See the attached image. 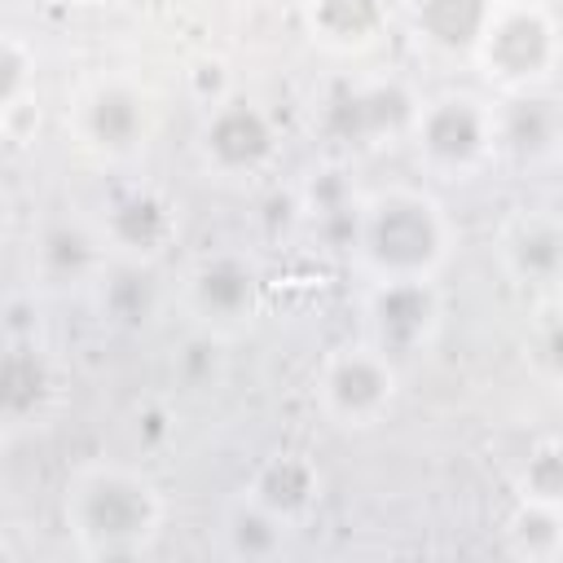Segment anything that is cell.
I'll list each match as a JSON object with an SVG mask.
<instances>
[{
	"label": "cell",
	"instance_id": "cell-1",
	"mask_svg": "<svg viewBox=\"0 0 563 563\" xmlns=\"http://www.w3.org/2000/svg\"><path fill=\"white\" fill-rule=\"evenodd\" d=\"M62 523L79 559L92 563H132L145 559L167 523L163 488L123 462H92L66 479Z\"/></svg>",
	"mask_w": 563,
	"mask_h": 563
},
{
	"label": "cell",
	"instance_id": "cell-2",
	"mask_svg": "<svg viewBox=\"0 0 563 563\" xmlns=\"http://www.w3.org/2000/svg\"><path fill=\"white\" fill-rule=\"evenodd\" d=\"M347 251L369 282L440 277L453 255V220L444 202L413 185H387L361 198Z\"/></svg>",
	"mask_w": 563,
	"mask_h": 563
},
{
	"label": "cell",
	"instance_id": "cell-3",
	"mask_svg": "<svg viewBox=\"0 0 563 563\" xmlns=\"http://www.w3.org/2000/svg\"><path fill=\"white\" fill-rule=\"evenodd\" d=\"M471 62L501 92H537L559 70V18L541 0H501Z\"/></svg>",
	"mask_w": 563,
	"mask_h": 563
},
{
	"label": "cell",
	"instance_id": "cell-4",
	"mask_svg": "<svg viewBox=\"0 0 563 563\" xmlns=\"http://www.w3.org/2000/svg\"><path fill=\"white\" fill-rule=\"evenodd\" d=\"M405 136H409L418 163L431 176L471 180L497 154L493 101L479 97V92H466V88L435 92V97L413 106V119H409Z\"/></svg>",
	"mask_w": 563,
	"mask_h": 563
},
{
	"label": "cell",
	"instance_id": "cell-5",
	"mask_svg": "<svg viewBox=\"0 0 563 563\" xmlns=\"http://www.w3.org/2000/svg\"><path fill=\"white\" fill-rule=\"evenodd\" d=\"M396 391H400L396 356H387L369 339L334 347L321 361V369H317V409L339 431H369V427H378L391 413Z\"/></svg>",
	"mask_w": 563,
	"mask_h": 563
},
{
	"label": "cell",
	"instance_id": "cell-6",
	"mask_svg": "<svg viewBox=\"0 0 563 563\" xmlns=\"http://www.w3.org/2000/svg\"><path fill=\"white\" fill-rule=\"evenodd\" d=\"M260 299H264V273L238 246H216L198 255L185 273V303L194 321L216 339L251 325L260 312Z\"/></svg>",
	"mask_w": 563,
	"mask_h": 563
},
{
	"label": "cell",
	"instance_id": "cell-7",
	"mask_svg": "<svg viewBox=\"0 0 563 563\" xmlns=\"http://www.w3.org/2000/svg\"><path fill=\"white\" fill-rule=\"evenodd\" d=\"M75 136L88 154L123 163L132 154L145 150L150 141V97L141 92V84L110 75V79H92L79 97H75Z\"/></svg>",
	"mask_w": 563,
	"mask_h": 563
},
{
	"label": "cell",
	"instance_id": "cell-8",
	"mask_svg": "<svg viewBox=\"0 0 563 563\" xmlns=\"http://www.w3.org/2000/svg\"><path fill=\"white\" fill-rule=\"evenodd\" d=\"M198 154L202 163L224 176V180H238V176H255L273 163L277 154V123L273 114L251 101V97H238V92H224L220 101L207 106L202 114V132H198Z\"/></svg>",
	"mask_w": 563,
	"mask_h": 563
},
{
	"label": "cell",
	"instance_id": "cell-9",
	"mask_svg": "<svg viewBox=\"0 0 563 563\" xmlns=\"http://www.w3.org/2000/svg\"><path fill=\"white\" fill-rule=\"evenodd\" d=\"M444 321V299L431 277H391L374 282L365 295V325L369 343L387 356H413L431 347Z\"/></svg>",
	"mask_w": 563,
	"mask_h": 563
},
{
	"label": "cell",
	"instance_id": "cell-10",
	"mask_svg": "<svg viewBox=\"0 0 563 563\" xmlns=\"http://www.w3.org/2000/svg\"><path fill=\"white\" fill-rule=\"evenodd\" d=\"M92 224L101 233L106 255L128 260V264H154L176 242V207H172V198L163 189L136 185V180L119 185L101 202V216Z\"/></svg>",
	"mask_w": 563,
	"mask_h": 563
},
{
	"label": "cell",
	"instance_id": "cell-11",
	"mask_svg": "<svg viewBox=\"0 0 563 563\" xmlns=\"http://www.w3.org/2000/svg\"><path fill=\"white\" fill-rule=\"evenodd\" d=\"M497 264L519 290L554 295L563 277V220L550 207H519L497 229Z\"/></svg>",
	"mask_w": 563,
	"mask_h": 563
},
{
	"label": "cell",
	"instance_id": "cell-12",
	"mask_svg": "<svg viewBox=\"0 0 563 563\" xmlns=\"http://www.w3.org/2000/svg\"><path fill=\"white\" fill-rule=\"evenodd\" d=\"M62 396V374L35 339L0 343V431L40 427Z\"/></svg>",
	"mask_w": 563,
	"mask_h": 563
},
{
	"label": "cell",
	"instance_id": "cell-13",
	"mask_svg": "<svg viewBox=\"0 0 563 563\" xmlns=\"http://www.w3.org/2000/svg\"><path fill=\"white\" fill-rule=\"evenodd\" d=\"M413 106H418V97L400 79H369V84L343 88L330 101L325 128L347 145H383L387 136L409 132Z\"/></svg>",
	"mask_w": 563,
	"mask_h": 563
},
{
	"label": "cell",
	"instance_id": "cell-14",
	"mask_svg": "<svg viewBox=\"0 0 563 563\" xmlns=\"http://www.w3.org/2000/svg\"><path fill=\"white\" fill-rule=\"evenodd\" d=\"M493 136L497 154L515 158L519 167H541L559 154L563 119L554 97L537 92H506V101H493Z\"/></svg>",
	"mask_w": 563,
	"mask_h": 563
},
{
	"label": "cell",
	"instance_id": "cell-15",
	"mask_svg": "<svg viewBox=\"0 0 563 563\" xmlns=\"http://www.w3.org/2000/svg\"><path fill=\"white\" fill-rule=\"evenodd\" d=\"M391 0H303L299 18L317 48L334 57H361L369 53L387 31Z\"/></svg>",
	"mask_w": 563,
	"mask_h": 563
},
{
	"label": "cell",
	"instance_id": "cell-16",
	"mask_svg": "<svg viewBox=\"0 0 563 563\" xmlns=\"http://www.w3.org/2000/svg\"><path fill=\"white\" fill-rule=\"evenodd\" d=\"M106 268V246L92 220H53L35 238V273L48 286H88Z\"/></svg>",
	"mask_w": 563,
	"mask_h": 563
},
{
	"label": "cell",
	"instance_id": "cell-17",
	"mask_svg": "<svg viewBox=\"0 0 563 563\" xmlns=\"http://www.w3.org/2000/svg\"><path fill=\"white\" fill-rule=\"evenodd\" d=\"M242 493H251L264 510H273L290 528H299L312 515V506L321 501V471H317V462L308 453L286 449V453L264 457Z\"/></svg>",
	"mask_w": 563,
	"mask_h": 563
},
{
	"label": "cell",
	"instance_id": "cell-18",
	"mask_svg": "<svg viewBox=\"0 0 563 563\" xmlns=\"http://www.w3.org/2000/svg\"><path fill=\"white\" fill-rule=\"evenodd\" d=\"M501 0H405L409 31L440 57H471Z\"/></svg>",
	"mask_w": 563,
	"mask_h": 563
},
{
	"label": "cell",
	"instance_id": "cell-19",
	"mask_svg": "<svg viewBox=\"0 0 563 563\" xmlns=\"http://www.w3.org/2000/svg\"><path fill=\"white\" fill-rule=\"evenodd\" d=\"M290 532L295 528L286 519L264 510L251 493H238L220 519V550L229 559H242V563H268L290 545Z\"/></svg>",
	"mask_w": 563,
	"mask_h": 563
},
{
	"label": "cell",
	"instance_id": "cell-20",
	"mask_svg": "<svg viewBox=\"0 0 563 563\" xmlns=\"http://www.w3.org/2000/svg\"><path fill=\"white\" fill-rule=\"evenodd\" d=\"M501 545L519 563H559L563 559V506L519 501L501 523Z\"/></svg>",
	"mask_w": 563,
	"mask_h": 563
},
{
	"label": "cell",
	"instance_id": "cell-21",
	"mask_svg": "<svg viewBox=\"0 0 563 563\" xmlns=\"http://www.w3.org/2000/svg\"><path fill=\"white\" fill-rule=\"evenodd\" d=\"M299 207H303V216H312V224H317L330 242H339V246L352 242V224H356L361 194L347 185V176H343L339 167H321V172H312V180H308Z\"/></svg>",
	"mask_w": 563,
	"mask_h": 563
},
{
	"label": "cell",
	"instance_id": "cell-22",
	"mask_svg": "<svg viewBox=\"0 0 563 563\" xmlns=\"http://www.w3.org/2000/svg\"><path fill=\"white\" fill-rule=\"evenodd\" d=\"M523 352H528V374L541 387L554 391L559 387V374H563V330H559V303H554V295L537 299V312L528 317Z\"/></svg>",
	"mask_w": 563,
	"mask_h": 563
},
{
	"label": "cell",
	"instance_id": "cell-23",
	"mask_svg": "<svg viewBox=\"0 0 563 563\" xmlns=\"http://www.w3.org/2000/svg\"><path fill=\"white\" fill-rule=\"evenodd\" d=\"M515 497L541 501V506H563V444H559V435H541L528 444V457L515 475Z\"/></svg>",
	"mask_w": 563,
	"mask_h": 563
},
{
	"label": "cell",
	"instance_id": "cell-24",
	"mask_svg": "<svg viewBox=\"0 0 563 563\" xmlns=\"http://www.w3.org/2000/svg\"><path fill=\"white\" fill-rule=\"evenodd\" d=\"M106 290H101V308L119 321H145L150 308H154V286H150V264H128V260H114V273L101 277Z\"/></svg>",
	"mask_w": 563,
	"mask_h": 563
},
{
	"label": "cell",
	"instance_id": "cell-25",
	"mask_svg": "<svg viewBox=\"0 0 563 563\" xmlns=\"http://www.w3.org/2000/svg\"><path fill=\"white\" fill-rule=\"evenodd\" d=\"M31 88H35L31 44L22 35L0 31V123H4V132H9V119L31 106Z\"/></svg>",
	"mask_w": 563,
	"mask_h": 563
},
{
	"label": "cell",
	"instance_id": "cell-26",
	"mask_svg": "<svg viewBox=\"0 0 563 563\" xmlns=\"http://www.w3.org/2000/svg\"><path fill=\"white\" fill-rule=\"evenodd\" d=\"M0 141H4V123H0Z\"/></svg>",
	"mask_w": 563,
	"mask_h": 563
},
{
	"label": "cell",
	"instance_id": "cell-27",
	"mask_svg": "<svg viewBox=\"0 0 563 563\" xmlns=\"http://www.w3.org/2000/svg\"><path fill=\"white\" fill-rule=\"evenodd\" d=\"M79 4H97V0H79Z\"/></svg>",
	"mask_w": 563,
	"mask_h": 563
}]
</instances>
